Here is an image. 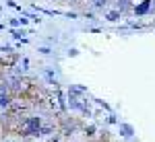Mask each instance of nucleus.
<instances>
[{
	"instance_id": "1",
	"label": "nucleus",
	"mask_w": 155,
	"mask_h": 142,
	"mask_svg": "<svg viewBox=\"0 0 155 142\" xmlns=\"http://www.w3.org/2000/svg\"><path fill=\"white\" fill-rule=\"evenodd\" d=\"M39 130H41V118L39 115H27L21 119L17 132H23V136H39Z\"/></svg>"
},
{
	"instance_id": "2",
	"label": "nucleus",
	"mask_w": 155,
	"mask_h": 142,
	"mask_svg": "<svg viewBox=\"0 0 155 142\" xmlns=\"http://www.w3.org/2000/svg\"><path fill=\"white\" fill-rule=\"evenodd\" d=\"M132 11L137 12V14H147V12L151 11V2H149V0H143L141 4H134Z\"/></svg>"
},
{
	"instance_id": "3",
	"label": "nucleus",
	"mask_w": 155,
	"mask_h": 142,
	"mask_svg": "<svg viewBox=\"0 0 155 142\" xmlns=\"http://www.w3.org/2000/svg\"><path fill=\"white\" fill-rule=\"evenodd\" d=\"M118 130H120V136H124V138H132V134H134V128L130 124H120Z\"/></svg>"
},
{
	"instance_id": "4",
	"label": "nucleus",
	"mask_w": 155,
	"mask_h": 142,
	"mask_svg": "<svg viewBox=\"0 0 155 142\" xmlns=\"http://www.w3.org/2000/svg\"><path fill=\"white\" fill-rule=\"evenodd\" d=\"M118 2V8L116 11L122 14V12H126V11H132V0H116Z\"/></svg>"
},
{
	"instance_id": "5",
	"label": "nucleus",
	"mask_w": 155,
	"mask_h": 142,
	"mask_svg": "<svg viewBox=\"0 0 155 142\" xmlns=\"http://www.w3.org/2000/svg\"><path fill=\"white\" fill-rule=\"evenodd\" d=\"M12 103V95H0V107L2 109H8Z\"/></svg>"
},
{
	"instance_id": "6",
	"label": "nucleus",
	"mask_w": 155,
	"mask_h": 142,
	"mask_svg": "<svg viewBox=\"0 0 155 142\" xmlns=\"http://www.w3.org/2000/svg\"><path fill=\"white\" fill-rule=\"evenodd\" d=\"M106 19L114 23V21H118V19H120V12H118V11H112V12H107V14H106Z\"/></svg>"
},
{
	"instance_id": "7",
	"label": "nucleus",
	"mask_w": 155,
	"mask_h": 142,
	"mask_svg": "<svg viewBox=\"0 0 155 142\" xmlns=\"http://www.w3.org/2000/svg\"><path fill=\"white\" fill-rule=\"evenodd\" d=\"M91 4H93L95 8H104V6L107 4V0H91Z\"/></svg>"
},
{
	"instance_id": "8",
	"label": "nucleus",
	"mask_w": 155,
	"mask_h": 142,
	"mask_svg": "<svg viewBox=\"0 0 155 142\" xmlns=\"http://www.w3.org/2000/svg\"><path fill=\"white\" fill-rule=\"evenodd\" d=\"M85 134H87V136H93V134H95V126H87V128H85Z\"/></svg>"
},
{
	"instance_id": "9",
	"label": "nucleus",
	"mask_w": 155,
	"mask_h": 142,
	"mask_svg": "<svg viewBox=\"0 0 155 142\" xmlns=\"http://www.w3.org/2000/svg\"><path fill=\"white\" fill-rule=\"evenodd\" d=\"M23 35H25L23 29H21V31H12V37H15V39H23Z\"/></svg>"
},
{
	"instance_id": "10",
	"label": "nucleus",
	"mask_w": 155,
	"mask_h": 142,
	"mask_svg": "<svg viewBox=\"0 0 155 142\" xmlns=\"http://www.w3.org/2000/svg\"><path fill=\"white\" fill-rule=\"evenodd\" d=\"M37 52H39V54H52L50 47H37Z\"/></svg>"
},
{
	"instance_id": "11",
	"label": "nucleus",
	"mask_w": 155,
	"mask_h": 142,
	"mask_svg": "<svg viewBox=\"0 0 155 142\" xmlns=\"http://www.w3.org/2000/svg\"><path fill=\"white\" fill-rule=\"evenodd\" d=\"M21 64H23V70H27V66H29V60L23 58V60H21Z\"/></svg>"
},
{
	"instance_id": "12",
	"label": "nucleus",
	"mask_w": 155,
	"mask_h": 142,
	"mask_svg": "<svg viewBox=\"0 0 155 142\" xmlns=\"http://www.w3.org/2000/svg\"><path fill=\"white\" fill-rule=\"evenodd\" d=\"M151 2V12H155V0H149Z\"/></svg>"
}]
</instances>
